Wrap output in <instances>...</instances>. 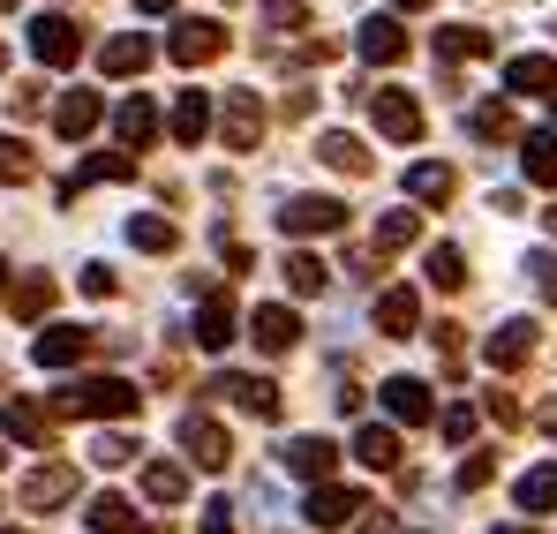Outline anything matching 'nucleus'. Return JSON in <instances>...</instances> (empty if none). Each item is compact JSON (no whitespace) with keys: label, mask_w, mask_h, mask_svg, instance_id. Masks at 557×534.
<instances>
[{"label":"nucleus","mask_w":557,"mask_h":534,"mask_svg":"<svg viewBox=\"0 0 557 534\" xmlns=\"http://www.w3.org/2000/svg\"><path fill=\"white\" fill-rule=\"evenodd\" d=\"M136 384L128 376H76V384H61L53 392V414H98V422H121V414H136Z\"/></svg>","instance_id":"f257e3e1"},{"label":"nucleus","mask_w":557,"mask_h":534,"mask_svg":"<svg viewBox=\"0 0 557 534\" xmlns=\"http://www.w3.org/2000/svg\"><path fill=\"white\" fill-rule=\"evenodd\" d=\"M226 46H234V38H226V23H219V15H182V23H174V38H166V53H174L182 69H211Z\"/></svg>","instance_id":"f03ea898"},{"label":"nucleus","mask_w":557,"mask_h":534,"mask_svg":"<svg viewBox=\"0 0 557 534\" xmlns=\"http://www.w3.org/2000/svg\"><path fill=\"white\" fill-rule=\"evenodd\" d=\"M370 121L392 144H422V98L414 90H370Z\"/></svg>","instance_id":"7ed1b4c3"},{"label":"nucleus","mask_w":557,"mask_h":534,"mask_svg":"<svg viewBox=\"0 0 557 534\" xmlns=\"http://www.w3.org/2000/svg\"><path fill=\"white\" fill-rule=\"evenodd\" d=\"M30 53H38L46 69H76V61H84V30H76L69 15H30Z\"/></svg>","instance_id":"20e7f679"},{"label":"nucleus","mask_w":557,"mask_h":534,"mask_svg":"<svg viewBox=\"0 0 557 534\" xmlns=\"http://www.w3.org/2000/svg\"><path fill=\"white\" fill-rule=\"evenodd\" d=\"M278 467L324 489V482H332V467H339V445H332V437H317V430H301V437H286V445H278Z\"/></svg>","instance_id":"39448f33"},{"label":"nucleus","mask_w":557,"mask_h":534,"mask_svg":"<svg viewBox=\"0 0 557 534\" xmlns=\"http://www.w3.org/2000/svg\"><path fill=\"white\" fill-rule=\"evenodd\" d=\"M535 347H543V332H535V316H505L490 339H482V355H490V369H528L535 361Z\"/></svg>","instance_id":"423d86ee"},{"label":"nucleus","mask_w":557,"mask_h":534,"mask_svg":"<svg viewBox=\"0 0 557 534\" xmlns=\"http://www.w3.org/2000/svg\"><path fill=\"white\" fill-rule=\"evenodd\" d=\"M278 226L286 234H339L347 226V203L339 196H286L278 203Z\"/></svg>","instance_id":"0eeeda50"},{"label":"nucleus","mask_w":557,"mask_h":534,"mask_svg":"<svg viewBox=\"0 0 557 534\" xmlns=\"http://www.w3.org/2000/svg\"><path fill=\"white\" fill-rule=\"evenodd\" d=\"M188 339H196L203 355H226V347L242 339V316H234V294H219V286H211V294H203V309H196V332H188Z\"/></svg>","instance_id":"6e6552de"},{"label":"nucleus","mask_w":557,"mask_h":534,"mask_svg":"<svg viewBox=\"0 0 557 534\" xmlns=\"http://www.w3.org/2000/svg\"><path fill=\"white\" fill-rule=\"evenodd\" d=\"M182 451L203 467V474H219V467L234 459V437H226L211 414H196V407H188V414H182Z\"/></svg>","instance_id":"1a4fd4ad"},{"label":"nucleus","mask_w":557,"mask_h":534,"mask_svg":"<svg viewBox=\"0 0 557 534\" xmlns=\"http://www.w3.org/2000/svg\"><path fill=\"white\" fill-rule=\"evenodd\" d=\"M211 392H226V399H234L242 414H257V422H278V384L272 376H234V369H226V376H211Z\"/></svg>","instance_id":"9d476101"},{"label":"nucleus","mask_w":557,"mask_h":534,"mask_svg":"<svg viewBox=\"0 0 557 534\" xmlns=\"http://www.w3.org/2000/svg\"><path fill=\"white\" fill-rule=\"evenodd\" d=\"M113 136H121V151H128V159H136V151H144V144H151V136H159V105H151V98H144V90H128V98H121V105H113Z\"/></svg>","instance_id":"9b49d317"},{"label":"nucleus","mask_w":557,"mask_h":534,"mask_svg":"<svg viewBox=\"0 0 557 534\" xmlns=\"http://www.w3.org/2000/svg\"><path fill=\"white\" fill-rule=\"evenodd\" d=\"M226 151H257V136H264V98L257 90H226Z\"/></svg>","instance_id":"f8f14e48"},{"label":"nucleus","mask_w":557,"mask_h":534,"mask_svg":"<svg viewBox=\"0 0 557 534\" xmlns=\"http://www.w3.org/2000/svg\"><path fill=\"white\" fill-rule=\"evenodd\" d=\"M355 512H370V505H362V489H339V482L309 489V505H301L309 527H355Z\"/></svg>","instance_id":"ddd939ff"},{"label":"nucleus","mask_w":557,"mask_h":534,"mask_svg":"<svg viewBox=\"0 0 557 534\" xmlns=\"http://www.w3.org/2000/svg\"><path fill=\"white\" fill-rule=\"evenodd\" d=\"M151 53H159V46H151L144 30H113V38L98 46V69H106V76H144Z\"/></svg>","instance_id":"4468645a"},{"label":"nucleus","mask_w":557,"mask_h":534,"mask_svg":"<svg viewBox=\"0 0 557 534\" xmlns=\"http://www.w3.org/2000/svg\"><path fill=\"white\" fill-rule=\"evenodd\" d=\"M376 392H384V414H392V422H430V414H437V399H430L422 376H384Z\"/></svg>","instance_id":"2eb2a0df"},{"label":"nucleus","mask_w":557,"mask_h":534,"mask_svg":"<svg viewBox=\"0 0 557 534\" xmlns=\"http://www.w3.org/2000/svg\"><path fill=\"white\" fill-rule=\"evenodd\" d=\"M249 339H257L264 355H294V339H301V316H294L286 301H264V309L249 316Z\"/></svg>","instance_id":"dca6fc26"},{"label":"nucleus","mask_w":557,"mask_h":534,"mask_svg":"<svg viewBox=\"0 0 557 534\" xmlns=\"http://www.w3.org/2000/svg\"><path fill=\"white\" fill-rule=\"evenodd\" d=\"M128 174H136V159H128V151H91L76 174L61 181V203H76V196H84V188H98V181H128Z\"/></svg>","instance_id":"f3484780"},{"label":"nucleus","mask_w":557,"mask_h":534,"mask_svg":"<svg viewBox=\"0 0 557 534\" xmlns=\"http://www.w3.org/2000/svg\"><path fill=\"white\" fill-rule=\"evenodd\" d=\"M30 355H38V369H76V361L91 355V332L84 324H53V332H38Z\"/></svg>","instance_id":"a211bd4d"},{"label":"nucleus","mask_w":557,"mask_h":534,"mask_svg":"<svg viewBox=\"0 0 557 534\" xmlns=\"http://www.w3.org/2000/svg\"><path fill=\"white\" fill-rule=\"evenodd\" d=\"M414 324H422V294H414V286H384V294H376V332H384V339H407Z\"/></svg>","instance_id":"6ab92c4d"},{"label":"nucleus","mask_w":557,"mask_h":534,"mask_svg":"<svg viewBox=\"0 0 557 534\" xmlns=\"http://www.w3.org/2000/svg\"><path fill=\"white\" fill-rule=\"evenodd\" d=\"M0 430H8L15 445H53V407H38V399H8V407H0Z\"/></svg>","instance_id":"aec40b11"},{"label":"nucleus","mask_w":557,"mask_h":534,"mask_svg":"<svg viewBox=\"0 0 557 534\" xmlns=\"http://www.w3.org/2000/svg\"><path fill=\"white\" fill-rule=\"evenodd\" d=\"M355 46H362V61H376V69H392V61H407V30H399L392 15H370V23L355 30Z\"/></svg>","instance_id":"412c9836"},{"label":"nucleus","mask_w":557,"mask_h":534,"mask_svg":"<svg viewBox=\"0 0 557 534\" xmlns=\"http://www.w3.org/2000/svg\"><path fill=\"white\" fill-rule=\"evenodd\" d=\"M520 174L535 188H557V128H528L520 136Z\"/></svg>","instance_id":"4be33fe9"},{"label":"nucleus","mask_w":557,"mask_h":534,"mask_svg":"<svg viewBox=\"0 0 557 534\" xmlns=\"http://www.w3.org/2000/svg\"><path fill=\"white\" fill-rule=\"evenodd\" d=\"M98 121H106V98H98V90H69V98L53 105V128H61L69 144H76V136H91Z\"/></svg>","instance_id":"5701e85b"},{"label":"nucleus","mask_w":557,"mask_h":534,"mask_svg":"<svg viewBox=\"0 0 557 534\" xmlns=\"http://www.w3.org/2000/svg\"><path fill=\"white\" fill-rule=\"evenodd\" d=\"M317 159H324L332 174H370V144L347 136V128H324V136H317Z\"/></svg>","instance_id":"b1692460"},{"label":"nucleus","mask_w":557,"mask_h":534,"mask_svg":"<svg viewBox=\"0 0 557 534\" xmlns=\"http://www.w3.org/2000/svg\"><path fill=\"white\" fill-rule=\"evenodd\" d=\"M69 497H76V467H38V474H23V505H30V512L69 505Z\"/></svg>","instance_id":"393cba45"},{"label":"nucleus","mask_w":557,"mask_h":534,"mask_svg":"<svg viewBox=\"0 0 557 534\" xmlns=\"http://www.w3.org/2000/svg\"><path fill=\"white\" fill-rule=\"evenodd\" d=\"M482 53H497V38L482 23H445L437 30V61H482Z\"/></svg>","instance_id":"a878e982"},{"label":"nucleus","mask_w":557,"mask_h":534,"mask_svg":"<svg viewBox=\"0 0 557 534\" xmlns=\"http://www.w3.org/2000/svg\"><path fill=\"white\" fill-rule=\"evenodd\" d=\"M128 241H136L144 257H174V249H182V226L159 219V211H136V219H128Z\"/></svg>","instance_id":"bb28decb"},{"label":"nucleus","mask_w":557,"mask_h":534,"mask_svg":"<svg viewBox=\"0 0 557 534\" xmlns=\"http://www.w3.org/2000/svg\"><path fill=\"white\" fill-rule=\"evenodd\" d=\"M453 188H460V174L437 166V159H414V166H407V196H414V203H453Z\"/></svg>","instance_id":"cd10ccee"},{"label":"nucleus","mask_w":557,"mask_h":534,"mask_svg":"<svg viewBox=\"0 0 557 534\" xmlns=\"http://www.w3.org/2000/svg\"><path fill=\"white\" fill-rule=\"evenodd\" d=\"M414 234H422V211H384L370 226V257H392V249H414Z\"/></svg>","instance_id":"c85d7f7f"},{"label":"nucleus","mask_w":557,"mask_h":534,"mask_svg":"<svg viewBox=\"0 0 557 534\" xmlns=\"http://www.w3.org/2000/svg\"><path fill=\"white\" fill-rule=\"evenodd\" d=\"M355 459L376 467V474L399 467V430H392V422H362V430H355Z\"/></svg>","instance_id":"c756f323"},{"label":"nucleus","mask_w":557,"mask_h":534,"mask_svg":"<svg viewBox=\"0 0 557 534\" xmlns=\"http://www.w3.org/2000/svg\"><path fill=\"white\" fill-rule=\"evenodd\" d=\"M203 136H211V98H203V90H182V98H174V144L196 151Z\"/></svg>","instance_id":"7c9ffc66"},{"label":"nucleus","mask_w":557,"mask_h":534,"mask_svg":"<svg viewBox=\"0 0 557 534\" xmlns=\"http://www.w3.org/2000/svg\"><path fill=\"white\" fill-rule=\"evenodd\" d=\"M422 278L445 286V294H460V286H467V257L453 249V241H430V249H422Z\"/></svg>","instance_id":"2f4dec72"},{"label":"nucleus","mask_w":557,"mask_h":534,"mask_svg":"<svg viewBox=\"0 0 557 534\" xmlns=\"http://www.w3.org/2000/svg\"><path fill=\"white\" fill-rule=\"evenodd\" d=\"M505 90H557V61L550 53H512L505 61Z\"/></svg>","instance_id":"473e14b6"},{"label":"nucleus","mask_w":557,"mask_h":534,"mask_svg":"<svg viewBox=\"0 0 557 534\" xmlns=\"http://www.w3.org/2000/svg\"><path fill=\"white\" fill-rule=\"evenodd\" d=\"M144 497H151V505H182V497H188V467L151 459V467H144Z\"/></svg>","instance_id":"72a5a7b5"},{"label":"nucleus","mask_w":557,"mask_h":534,"mask_svg":"<svg viewBox=\"0 0 557 534\" xmlns=\"http://www.w3.org/2000/svg\"><path fill=\"white\" fill-rule=\"evenodd\" d=\"M278 271H286V286H294V294H324V286H332V264H324V257H309V249H294Z\"/></svg>","instance_id":"f704fd0d"},{"label":"nucleus","mask_w":557,"mask_h":534,"mask_svg":"<svg viewBox=\"0 0 557 534\" xmlns=\"http://www.w3.org/2000/svg\"><path fill=\"white\" fill-rule=\"evenodd\" d=\"M91 527L98 534H136V505L113 497V489H98V497H91Z\"/></svg>","instance_id":"c9c22d12"},{"label":"nucleus","mask_w":557,"mask_h":534,"mask_svg":"<svg viewBox=\"0 0 557 534\" xmlns=\"http://www.w3.org/2000/svg\"><path fill=\"white\" fill-rule=\"evenodd\" d=\"M512 497H520V512H550L557 505V467H528Z\"/></svg>","instance_id":"e433bc0d"},{"label":"nucleus","mask_w":557,"mask_h":534,"mask_svg":"<svg viewBox=\"0 0 557 534\" xmlns=\"http://www.w3.org/2000/svg\"><path fill=\"white\" fill-rule=\"evenodd\" d=\"M46 309H53V278H46V271H30V278L15 286V316H23V324H38Z\"/></svg>","instance_id":"4c0bfd02"},{"label":"nucleus","mask_w":557,"mask_h":534,"mask_svg":"<svg viewBox=\"0 0 557 534\" xmlns=\"http://www.w3.org/2000/svg\"><path fill=\"white\" fill-rule=\"evenodd\" d=\"M257 15H264V30H278V38H294V30H309V15H301V0H257Z\"/></svg>","instance_id":"58836bf2"},{"label":"nucleus","mask_w":557,"mask_h":534,"mask_svg":"<svg viewBox=\"0 0 557 534\" xmlns=\"http://www.w3.org/2000/svg\"><path fill=\"white\" fill-rule=\"evenodd\" d=\"M30 174H38V159H30V144H23V136H0V181H15V188H23Z\"/></svg>","instance_id":"ea45409f"},{"label":"nucleus","mask_w":557,"mask_h":534,"mask_svg":"<svg viewBox=\"0 0 557 534\" xmlns=\"http://www.w3.org/2000/svg\"><path fill=\"white\" fill-rule=\"evenodd\" d=\"M467 128H474L482 144H505V136H512V105H474V121H467Z\"/></svg>","instance_id":"a19ab883"},{"label":"nucleus","mask_w":557,"mask_h":534,"mask_svg":"<svg viewBox=\"0 0 557 534\" xmlns=\"http://www.w3.org/2000/svg\"><path fill=\"white\" fill-rule=\"evenodd\" d=\"M437 430H445V445H474V407H445Z\"/></svg>","instance_id":"79ce46f5"},{"label":"nucleus","mask_w":557,"mask_h":534,"mask_svg":"<svg viewBox=\"0 0 557 534\" xmlns=\"http://www.w3.org/2000/svg\"><path fill=\"white\" fill-rule=\"evenodd\" d=\"M91 459H98V467H128V459H136V445H128L121 430H106V437L91 445Z\"/></svg>","instance_id":"37998d69"},{"label":"nucleus","mask_w":557,"mask_h":534,"mask_svg":"<svg viewBox=\"0 0 557 534\" xmlns=\"http://www.w3.org/2000/svg\"><path fill=\"white\" fill-rule=\"evenodd\" d=\"M497 474V451H467V467H460V489H482Z\"/></svg>","instance_id":"c03bdc74"},{"label":"nucleus","mask_w":557,"mask_h":534,"mask_svg":"<svg viewBox=\"0 0 557 534\" xmlns=\"http://www.w3.org/2000/svg\"><path fill=\"white\" fill-rule=\"evenodd\" d=\"M520 271H528V278H535V286H543V294L557 301V257H550V249H535V257H528Z\"/></svg>","instance_id":"a18cd8bd"},{"label":"nucleus","mask_w":557,"mask_h":534,"mask_svg":"<svg viewBox=\"0 0 557 534\" xmlns=\"http://www.w3.org/2000/svg\"><path fill=\"white\" fill-rule=\"evenodd\" d=\"M8 105H15V121H30V113L46 105V90H38V84H15V90H8Z\"/></svg>","instance_id":"49530a36"},{"label":"nucleus","mask_w":557,"mask_h":534,"mask_svg":"<svg viewBox=\"0 0 557 534\" xmlns=\"http://www.w3.org/2000/svg\"><path fill=\"white\" fill-rule=\"evenodd\" d=\"M203 534H234V505H226V497L203 505Z\"/></svg>","instance_id":"de8ad7c7"},{"label":"nucleus","mask_w":557,"mask_h":534,"mask_svg":"<svg viewBox=\"0 0 557 534\" xmlns=\"http://www.w3.org/2000/svg\"><path fill=\"white\" fill-rule=\"evenodd\" d=\"M84 294H98V301H106V294H113V271H106V264H84Z\"/></svg>","instance_id":"09e8293b"},{"label":"nucleus","mask_w":557,"mask_h":534,"mask_svg":"<svg viewBox=\"0 0 557 534\" xmlns=\"http://www.w3.org/2000/svg\"><path fill=\"white\" fill-rule=\"evenodd\" d=\"M249 505L257 512H278V482H249Z\"/></svg>","instance_id":"8fccbe9b"},{"label":"nucleus","mask_w":557,"mask_h":534,"mask_svg":"<svg viewBox=\"0 0 557 534\" xmlns=\"http://www.w3.org/2000/svg\"><path fill=\"white\" fill-rule=\"evenodd\" d=\"M355 534H392V520L376 512V520H355Z\"/></svg>","instance_id":"3c124183"},{"label":"nucleus","mask_w":557,"mask_h":534,"mask_svg":"<svg viewBox=\"0 0 557 534\" xmlns=\"http://www.w3.org/2000/svg\"><path fill=\"white\" fill-rule=\"evenodd\" d=\"M136 8H144V15H166V8H174V0H136Z\"/></svg>","instance_id":"603ef678"},{"label":"nucleus","mask_w":557,"mask_h":534,"mask_svg":"<svg viewBox=\"0 0 557 534\" xmlns=\"http://www.w3.org/2000/svg\"><path fill=\"white\" fill-rule=\"evenodd\" d=\"M392 8H430V0H392Z\"/></svg>","instance_id":"864d4df0"},{"label":"nucleus","mask_w":557,"mask_h":534,"mask_svg":"<svg viewBox=\"0 0 557 534\" xmlns=\"http://www.w3.org/2000/svg\"><path fill=\"white\" fill-rule=\"evenodd\" d=\"M0 294H8V264H0Z\"/></svg>","instance_id":"5fc2aeb1"},{"label":"nucleus","mask_w":557,"mask_h":534,"mask_svg":"<svg viewBox=\"0 0 557 534\" xmlns=\"http://www.w3.org/2000/svg\"><path fill=\"white\" fill-rule=\"evenodd\" d=\"M497 534H528V527H497Z\"/></svg>","instance_id":"6e6d98bb"},{"label":"nucleus","mask_w":557,"mask_h":534,"mask_svg":"<svg viewBox=\"0 0 557 534\" xmlns=\"http://www.w3.org/2000/svg\"><path fill=\"white\" fill-rule=\"evenodd\" d=\"M550 113H557V90H550Z\"/></svg>","instance_id":"4d7b16f0"},{"label":"nucleus","mask_w":557,"mask_h":534,"mask_svg":"<svg viewBox=\"0 0 557 534\" xmlns=\"http://www.w3.org/2000/svg\"><path fill=\"white\" fill-rule=\"evenodd\" d=\"M0 69H8V53H0Z\"/></svg>","instance_id":"13d9d810"},{"label":"nucleus","mask_w":557,"mask_h":534,"mask_svg":"<svg viewBox=\"0 0 557 534\" xmlns=\"http://www.w3.org/2000/svg\"><path fill=\"white\" fill-rule=\"evenodd\" d=\"M0 534H15V527H0Z\"/></svg>","instance_id":"bf43d9fd"},{"label":"nucleus","mask_w":557,"mask_h":534,"mask_svg":"<svg viewBox=\"0 0 557 534\" xmlns=\"http://www.w3.org/2000/svg\"><path fill=\"white\" fill-rule=\"evenodd\" d=\"M0 459H8V451H0Z\"/></svg>","instance_id":"052dcab7"},{"label":"nucleus","mask_w":557,"mask_h":534,"mask_svg":"<svg viewBox=\"0 0 557 534\" xmlns=\"http://www.w3.org/2000/svg\"><path fill=\"white\" fill-rule=\"evenodd\" d=\"M0 8H8V0H0Z\"/></svg>","instance_id":"680f3d73"}]
</instances>
